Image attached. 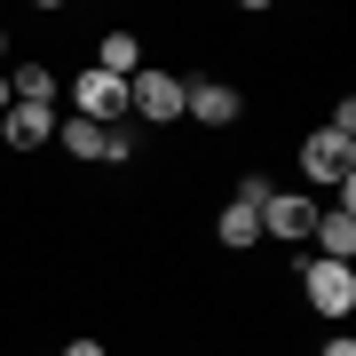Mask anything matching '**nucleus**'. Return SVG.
<instances>
[{
    "label": "nucleus",
    "instance_id": "obj_3",
    "mask_svg": "<svg viewBox=\"0 0 356 356\" xmlns=\"http://www.w3.org/2000/svg\"><path fill=\"white\" fill-rule=\"evenodd\" d=\"M301 166H309V182H348L356 175V143H341L332 127H317L301 143Z\"/></svg>",
    "mask_w": 356,
    "mask_h": 356
},
{
    "label": "nucleus",
    "instance_id": "obj_10",
    "mask_svg": "<svg viewBox=\"0 0 356 356\" xmlns=\"http://www.w3.org/2000/svg\"><path fill=\"white\" fill-rule=\"evenodd\" d=\"M135 56H143V48H135L127 32H103V64H95V72H111V79H135Z\"/></svg>",
    "mask_w": 356,
    "mask_h": 356
},
{
    "label": "nucleus",
    "instance_id": "obj_13",
    "mask_svg": "<svg viewBox=\"0 0 356 356\" xmlns=\"http://www.w3.org/2000/svg\"><path fill=\"white\" fill-rule=\"evenodd\" d=\"M269 198H277V191H269V182H261V175H245V182H238V206H245V214H261V206H269Z\"/></svg>",
    "mask_w": 356,
    "mask_h": 356
},
{
    "label": "nucleus",
    "instance_id": "obj_2",
    "mask_svg": "<svg viewBox=\"0 0 356 356\" xmlns=\"http://www.w3.org/2000/svg\"><path fill=\"white\" fill-rule=\"evenodd\" d=\"M301 277H309V309H317V317H348V309H356L348 261H317V269H301Z\"/></svg>",
    "mask_w": 356,
    "mask_h": 356
},
{
    "label": "nucleus",
    "instance_id": "obj_4",
    "mask_svg": "<svg viewBox=\"0 0 356 356\" xmlns=\"http://www.w3.org/2000/svg\"><path fill=\"white\" fill-rule=\"evenodd\" d=\"M182 111L206 119V127H229V119L245 111V95H238V88H222V79H182Z\"/></svg>",
    "mask_w": 356,
    "mask_h": 356
},
{
    "label": "nucleus",
    "instance_id": "obj_8",
    "mask_svg": "<svg viewBox=\"0 0 356 356\" xmlns=\"http://www.w3.org/2000/svg\"><path fill=\"white\" fill-rule=\"evenodd\" d=\"M317 214H325V206H309V198H269V206H261V229H277V238H309Z\"/></svg>",
    "mask_w": 356,
    "mask_h": 356
},
{
    "label": "nucleus",
    "instance_id": "obj_9",
    "mask_svg": "<svg viewBox=\"0 0 356 356\" xmlns=\"http://www.w3.org/2000/svg\"><path fill=\"white\" fill-rule=\"evenodd\" d=\"M309 238H325V261H348L356 254V214H317Z\"/></svg>",
    "mask_w": 356,
    "mask_h": 356
},
{
    "label": "nucleus",
    "instance_id": "obj_15",
    "mask_svg": "<svg viewBox=\"0 0 356 356\" xmlns=\"http://www.w3.org/2000/svg\"><path fill=\"white\" fill-rule=\"evenodd\" d=\"M325 356H356V341H325Z\"/></svg>",
    "mask_w": 356,
    "mask_h": 356
},
{
    "label": "nucleus",
    "instance_id": "obj_16",
    "mask_svg": "<svg viewBox=\"0 0 356 356\" xmlns=\"http://www.w3.org/2000/svg\"><path fill=\"white\" fill-rule=\"evenodd\" d=\"M0 111H8V79H0Z\"/></svg>",
    "mask_w": 356,
    "mask_h": 356
},
{
    "label": "nucleus",
    "instance_id": "obj_11",
    "mask_svg": "<svg viewBox=\"0 0 356 356\" xmlns=\"http://www.w3.org/2000/svg\"><path fill=\"white\" fill-rule=\"evenodd\" d=\"M214 229H222V245H229V254H238V245H254V238H261V214H245V206H229V214H222Z\"/></svg>",
    "mask_w": 356,
    "mask_h": 356
},
{
    "label": "nucleus",
    "instance_id": "obj_1",
    "mask_svg": "<svg viewBox=\"0 0 356 356\" xmlns=\"http://www.w3.org/2000/svg\"><path fill=\"white\" fill-rule=\"evenodd\" d=\"M127 111H143L159 127V119H182V79L175 72H135L127 79Z\"/></svg>",
    "mask_w": 356,
    "mask_h": 356
},
{
    "label": "nucleus",
    "instance_id": "obj_12",
    "mask_svg": "<svg viewBox=\"0 0 356 356\" xmlns=\"http://www.w3.org/2000/svg\"><path fill=\"white\" fill-rule=\"evenodd\" d=\"M8 88H16V103H48V95H56V79L40 72V64H24V72L8 79Z\"/></svg>",
    "mask_w": 356,
    "mask_h": 356
},
{
    "label": "nucleus",
    "instance_id": "obj_6",
    "mask_svg": "<svg viewBox=\"0 0 356 356\" xmlns=\"http://www.w3.org/2000/svg\"><path fill=\"white\" fill-rule=\"evenodd\" d=\"M56 135H64V143H72L79 159H127V151H135L127 135H111V127H95V119H56Z\"/></svg>",
    "mask_w": 356,
    "mask_h": 356
},
{
    "label": "nucleus",
    "instance_id": "obj_5",
    "mask_svg": "<svg viewBox=\"0 0 356 356\" xmlns=\"http://www.w3.org/2000/svg\"><path fill=\"white\" fill-rule=\"evenodd\" d=\"M79 119H95V127H111L119 111H127V79H111V72H79Z\"/></svg>",
    "mask_w": 356,
    "mask_h": 356
},
{
    "label": "nucleus",
    "instance_id": "obj_7",
    "mask_svg": "<svg viewBox=\"0 0 356 356\" xmlns=\"http://www.w3.org/2000/svg\"><path fill=\"white\" fill-rule=\"evenodd\" d=\"M0 119H8V143H16V151H32V143H56V111H48V103H8Z\"/></svg>",
    "mask_w": 356,
    "mask_h": 356
},
{
    "label": "nucleus",
    "instance_id": "obj_14",
    "mask_svg": "<svg viewBox=\"0 0 356 356\" xmlns=\"http://www.w3.org/2000/svg\"><path fill=\"white\" fill-rule=\"evenodd\" d=\"M64 356H103V341H72V348H64Z\"/></svg>",
    "mask_w": 356,
    "mask_h": 356
}]
</instances>
